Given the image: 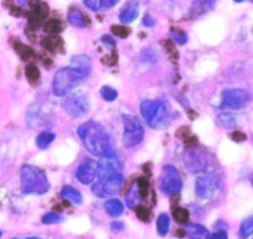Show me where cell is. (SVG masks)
<instances>
[{"label":"cell","mask_w":253,"mask_h":239,"mask_svg":"<svg viewBox=\"0 0 253 239\" xmlns=\"http://www.w3.org/2000/svg\"><path fill=\"white\" fill-rule=\"evenodd\" d=\"M251 234H253V216L247 217L241 224V228H240V237L242 239L249 238Z\"/></svg>","instance_id":"obj_25"},{"label":"cell","mask_w":253,"mask_h":239,"mask_svg":"<svg viewBox=\"0 0 253 239\" xmlns=\"http://www.w3.org/2000/svg\"><path fill=\"white\" fill-rule=\"evenodd\" d=\"M231 138L235 140V142H244L246 140V135L244 132H240V131H235L231 135Z\"/></svg>","instance_id":"obj_39"},{"label":"cell","mask_w":253,"mask_h":239,"mask_svg":"<svg viewBox=\"0 0 253 239\" xmlns=\"http://www.w3.org/2000/svg\"><path fill=\"white\" fill-rule=\"evenodd\" d=\"M61 195L64 200L71 201L74 205H82V202H83V196H82L81 192L77 189H74L73 186H69V185L62 189Z\"/></svg>","instance_id":"obj_18"},{"label":"cell","mask_w":253,"mask_h":239,"mask_svg":"<svg viewBox=\"0 0 253 239\" xmlns=\"http://www.w3.org/2000/svg\"><path fill=\"white\" fill-rule=\"evenodd\" d=\"M216 123L222 128L231 130L237 126V117L231 112H221L216 117Z\"/></svg>","instance_id":"obj_19"},{"label":"cell","mask_w":253,"mask_h":239,"mask_svg":"<svg viewBox=\"0 0 253 239\" xmlns=\"http://www.w3.org/2000/svg\"><path fill=\"white\" fill-rule=\"evenodd\" d=\"M100 94L101 98L105 101H108V102H113V101L116 100V98H118V91H116L115 89L110 88V86H103V88L100 89Z\"/></svg>","instance_id":"obj_31"},{"label":"cell","mask_w":253,"mask_h":239,"mask_svg":"<svg viewBox=\"0 0 253 239\" xmlns=\"http://www.w3.org/2000/svg\"><path fill=\"white\" fill-rule=\"evenodd\" d=\"M136 185H137L138 191H140V195L141 197H142V200L146 199L148 194V189H150V182H148V180L145 179V177H140L138 181L136 182Z\"/></svg>","instance_id":"obj_34"},{"label":"cell","mask_w":253,"mask_h":239,"mask_svg":"<svg viewBox=\"0 0 253 239\" xmlns=\"http://www.w3.org/2000/svg\"><path fill=\"white\" fill-rule=\"evenodd\" d=\"M252 184H253V180H252Z\"/></svg>","instance_id":"obj_47"},{"label":"cell","mask_w":253,"mask_h":239,"mask_svg":"<svg viewBox=\"0 0 253 239\" xmlns=\"http://www.w3.org/2000/svg\"><path fill=\"white\" fill-rule=\"evenodd\" d=\"M160 186L163 194L166 195H177L182 191L183 181L178 172L177 168L173 165H165L162 168V172L160 176Z\"/></svg>","instance_id":"obj_7"},{"label":"cell","mask_w":253,"mask_h":239,"mask_svg":"<svg viewBox=\"0 0 253 239\" xmlns=\"http://www.w3.org/2000/svg\"><path fill=\"white\" fill-rule=\"evenodd\" d=\"M142 25L146 27H152L156 25V20L150 14H145V16L142 19Z\"/></svg>","instance_id":"obj_38"},{"label":"cell","mask_w":253,"mask_h":239,"mask_svg":"<svg viewBox=\"0 0 253 239\" xmlns=\"http://www.w3.org/2000/svg\"><path fill=\"white\" fill-rule=\"evenodd\" d=\"M118 1L119 0H103V7H105V9H110V7H113Z\"/></svg>","instance_id":"obj_43"},{"label":"cell","mask_w":253,"mask_h":239,"mask_svg":"<svg viewBox=\"0 0 253 239\" xmlns=\"http://www.w3.org/2000/svg\"><path fill=\"white\" fill-rule=\"evenodd\" d=\"M173 217L178 223L185 224L189 221V211L182 208V207H175V208H173Z\"/></svg>","instance_id":"obj_26"},{"label":"cell","mask_w":253,"mask_h":239,"mask_svg":"<svg viewBox=\"0 0 253 239\" xmlns=\"http://www.w3.org/2000/svg\"><path fill=\"white\" fill-rule=\"evenodd\" d=\"M76 176L83 185L91 184L96 176V163L91 159L84 160L77 169Z\"/></svg>","instance_id":"obj_13"},{"label":"cell","mask_w":253,"mask_h":239,"mask_svg":"<svg viewBox=\"0 0 253 239\" xmlns=\"http://www.w3.org/2000/svg\"><path fill=\"white\" fill-rule=\"evenodd\" d=\"M54 138H56V135H54L53 132H47V131H43V132H41L36 137V145L40 148V149H47V148L52 144Z\"/></svg>","instance_id":"obj_23"},{"label":"cell","mask_w":253,"mask_h":239,"mask_svg":"<svg viewBox=\"0 0 253 239\" xmlns=\"http://www.w3.org/2000/svg\"><path fill=\"white\" fill-rule=\"evenodd\" d=\"M105 209H106V212H108L109 216L119 217L123 214L124 205L120 200L110 199L105 202Z\"/></svg>","instance_id":"obj_21"},{"label":"cell","mask_w":253,"mask_h":239,"mask_svg":"<svg viewBox=\"0 0 253 239\" xmlns=\"http://www.w3.org/2000/svg\"><path fill=\"white\" fill-rule=\"evenodd\" d=\"M142 117L148 126L152 128H161L166 125L168 115V107L162 101L145 100L140 106Z\"/></svg>","instance_id":"obj_4"},{"label":"cell","mask_w":253,"mask_h":239,"mask_svg":"<svg viewBox=\"0 0 253 239\" xmlns=\"http://www.w3.org/2000/svg\"><path fill=\"white\" fill-rule=\"evenodd\" d=\"M251 94L244 89H229L222 93V108L240 110L251 102Z\"/></svg>","instance_id":"obj_8"},{"label":"cell","mask_w":253,"mask_h":239,"mask_svg":"<svg viewBox=\"0 0 253 239\" xmlns=\"http://www.w3.org/2000/svg\"><path fill=\"white\" fill-rule=\"evenodd\" d=\"M25 71H26V78L29 79L30 83L35 84L40 79V70H39V68L35 66V64H32V63L27 64Z\"/></svg>","instance_id":"obj_27"},{"label":"cell","mask_w":253,"mask_h":239,"mask_svg":"<svg viewBox=\"0 0 253 239\" xmlns=\"http://www.w3.org/2000/svg\"><path fill=\"white\" fill-rule=\"evenodd\" d=\"M125 201H126V205H127V207H130V208H135V207L138 206L140 202L142 201V197H141L140 191H138V187L137 185H136V182L130 187L127 194L125 195Z\"/></svg>","instance_id":"obj_20"},{"label":"cell","mask_w":253,"mask_h":239,"mask_svg":"<svg viewBox=\"0 0 253 239\" xmlns=\"http://www.w3.org/2000/svg\"><path fill=\"white\" fill-rule=\"evenodd\" d=\"M219 189V177L214 172L204 174L195 181V192L202 200H209L216 194Z\"/></svg>","instance_id":"obj_10"},{"label":"cell","mask_w":253,"mask_h":239,"mask_svg":"<svg viewBox=\"0 0 253 239\" xmlns=\"http://www.w3.org/2000/svg\"><path fill=\"white\" fill-rule=\"evenodd\" d=\"M156 59H157L156 53L151 48H147L146 51L142 52V54H141V61H142L143 63H155Z\"/></svg>","instance_id":"obj_35"},{"label":"cell","mask_w":253,"mask_h":239,"mask_svg":"<svg viewBox=\"0 0 253 239\" xmlns=\"http://www.w3.org/2000/svg\"><path fill=\"white\" fill-rule=\"evenodd\" d=\"M68 22L72 25V26L78 27V29H84V27H86L85 17H84V15L77 9L69 10Z\"/></svg>","instance_id":"obj_22"},{"label":"cell","mask_w":253,"mask_h":239,"mask_svg":"<svg viewBox=\"0 0 253 239\" xmlns=\"http://www.w3.org/2000/svg\"><path fill=\"white\" fill-rule=\"evenodd\" d=\"M185 233L190 239H210L209 231L202 224H188L185 228Z\"/></svg>","instance_id":"obj_16"},{"label":"cell","mask_w":253,"mask_h":239,"mask_svg":"<svg viewBox=\"0 0 253 239\" xmlns=\"http://www.w3.org/2000/svg\"><path fill=\"white\" fill-rule=\"evenodd\" d=\"M210 239H229V237H227V233L225 231H219L212 234Z\"/></svg>","instance_id":"obj_41"},{"label":"cell","mask_w":253,"mask_h":239,"mask_svg":"<svg viewBox=\"0 0 253 239\" xmlns=\"http://www.w3.org/2000/svg\"><path fill=\"white\" fill-rule=\"evenodd\" d=\"M71 66L79 69V70L83 71V73H85L88 76L90 75L91 61L86 54H78V56H74L71 61Z\"/></svg>","instance_id":"obj_17"},{"label":"cell","mask_w":253,"mask_h":239,"mask_svg":"<svg viewBox=\"0 0 253 239\" xmlns=\"http://www.w3.org/2000/svg\"><path fill=\"white\" fill-rule=\"evenodd\" d=\"M16 51L17 53L20 54V57H21L24 61H30L31 58H34L35 54H34V51H32L30 47L25 46V44H22L21 42H17V46H16Z\"/></svg>","instance_id":"obj_29"},{"label":"cell","mask_w":253,"mask_h":239,"mask_svg":"<svg viewBox=\"0 0 253 239\" xmlns=\"http://www.w3.org/2000/svg\"><path fill=\"white\" fill-rule=\"evenodd\" d=\"M172 36L174 42H177V43L179 44H184L188 39L187 34H185L184 31H180V30H175V32H173Z\"/></svg>","instance_id":"obj_37"},{"label":"cell","mask_w":253,"mask_h":239,"mask_svg":"<svg viewBox=\"0 0 253 239\" xmlns=\"http://www.w3.org/2000/svg\"><path fill=\"white\" fill-rule=\"evenodd\" d=\"M130 32L131 30L128 29V27L123 26V25H114V26H111V34L120 37V38H126V37H128Z\"/></svg>","instance_id":"obj_32"},{"label":"cell","mask_w":253,"mask_h":239,"mask_svg":"<svg viewBox=\"0 0 253 239\" xmlns=\"http://www.w3.org/2000/svg\"><path fill=\"white\" fill-rule=\"evenodd\" d=\"M84 4L91 11H99L103 7V0H84Z\"/></svg>","instance_id":"obj_36"},{"label":"cell","mask_w":253,"mask_h":239,"mask_svg":"<svg viewBox=\"0 0 253 239\" xmlns=\"http://www.w3.org/2000/svg\"><path fill=\"white\" fill-rule=\"evenodd\" d=\"M123 175L109 180L98 179V181L94 182L93 186H91V191H93V194L95 196L101 197V199H106V197L114 196V195H116L120 191L121 186H123Z\"/></svg>","instance_id":"obj_11"},{"label":"cell","mask_w":253,"mask_h":239,"mask_svg":"<svg viewBox=\"0 0 253 239\" xmlns=\"http://www.w3.org/2000/svg\"><path fill=\"white\" fill-rule=\"evenodd\" d=\"M0 237H1V232H0Z\"/></svg>","instance_id":"obj_46"},{"label":"cell","mask_w":253,"mask_h":239,"mask_svg":"<svg viewBox=\"0 0 253 239\" xmlns=\"http://www.w3.org/2000/svg\"><path fill=\"white\" fill-rule=\"evenodd\" d=\"M216 0H194L192 5V9H190V16L192 17H198L200 15L205 14V12L209 11L210 9H212V6L215 5Z\"/></svg>","instance_id":"obj_15"},{"label":"cell","mask_w":253,"mask_h":239,"mask_svg":"<svg viewBox=\"0 0 253 239\" xmlns=\"http://www.w3.org/2000/svg\"><path fill=\"white\" fill-rule=\"evenodd\" d=\"M138 11H140V5H138V2L130 1L121 10L120 15H119V19H120V21L123 24H130V22H132L138 16Z\"/></svg>","instance_id":"obj_14"},{"label":"cell","mask_w":253,"mask_h":239,"mask_svg":"<svg viewBox=\"0 0 253 239\" xmlns=\"http://www.w3.org/2000/svg\"><path fill=\"white\" fill-rule=\"evenodd\" d=\"M64 221V217L62 214L57 213V212H49V213L44 214L42 217V223L43 224H56L61 223Z\"/></svg>","instance_id":"obj_30"},{"label":"cell","mask_w":253,"mask_h":239,"mask_svg":"<svg viewBox=\"0 0 253 239\" xmlns=\"http://www.w3.org/2000/svg\"><path fill=\"white\" fill-rule=\"evenodd\" d=\"M184 165L190 172H202L205 171L208 167L207 157L203 152L195 149V147H188L183 154Z\"/></svg>","instance_id":"obj_12"},{"label":"cell","mask_w":253,"mask_h":239,"mask_svg":"<svg viewBox=\"0 0 253 239\" xmlns=\"http://www.w3.org/2000/svg\"><path fill=\"white\" fill-rule=\"evenodd\" d=\"M101 41H103V43L105 44V46H115V39H114L110 34H104V36L101 37Z\"/></svg>","instance_id":"obj_40"},{"label":"cell","mask_w":253,"mask_h":239,"mask_svg":"<svg viewBox=\"0 0 253 239\" xmlns=\"http://www.w3.org/2000/svg\"><path fill=\"white\" fill-rule=\"evenodd\" d=\"M252 1H253V0H252Z\"/></svg>","instance_id":"obj_48"},{"label":"cell","mask_w":253,"mask_h":239,"mask_svg":"<svg viewBox=\"0 0 253 239\" xmlns=\"http://www.w3.org/2000/svg\"><path fill=\"white\" fill-rule=\"evenodd\" d=\"M169 226H170V219H169V217H168V214L161 213L157 218L158 234L162 237H165L166 234L168 233V231H169Z\"/></svg>","instance_id":"obj_24"},{"label":"cell","mask_w":253,"mask_h":239,"mask_svg":"<svg viewBox=\"0 0 253 239\" xmlns=\"http://www.w3.org/2000/svg\"><path fill=\"white\" fill-rule=\"evenodd\" d=\"M62 30H63V26H62V22L59 20L52 19L44 25V31L48 32V34H59Z\"/></svg>","instance_id":"obj_28"},{"label":"cell","mask_w":253,"mask_h":239,"mask_svg":"<svg viewBox=\"0 0 253 239\" xmlns=\"http://www.w3.org/2000/svg\"><path fill=\"white\" fill-rule=\"evenodd\" d=\"M78 136L81 137L84 147L90 154L103 155L110 147V137L103 125L95 121H88L79 126Z\"/></svg>","instance_id":"obj_1"},{"label":"cell","mask_w":253,"mask_h":239,"mask_svg":"<svg viewBox=\"0 0 253 239\" xmlns=\"http://www.w3.org/2000/svg\"><path fill=\"white\" fill-rule=\"evenodd\" d=\"M21 191L25 195H43L49 191V181L47 175L35 165H24L20 170Z\"/></svg>","instance_id":"obj_2"},{"label":"cell","mask_w":253,"mask_h":239,"mask_svg":"<svg viewBox=\"0 0 253 239\" xmlns=\"http://www.w3.org/2000/svg\"><path fill=\"white\" fill-rule=\"evenodd\" d=\"M27 239H42V238H39V237H31V238H27Z\"/></svg>","instance_id":"obj_44"},{"label":"cell","mask_w":253,"mask_h":239,"mask_svg":"<svg viewBox=\"0 0 253 239\" xmlns=\"http://www.w3.org/2000/svg\"><path fill=\"white\" fill-rule=\"evenodd\" d=\"M135 212L136 214H137L138 218H140L142 222L150 221L151 211L146 206H141V205H138V206L135 207Z\"/></svg>","instance_id":"obj_33"},{"label":"cell","mask_w":253,"mask_h":239,"mask_svg":"<svg viewBox=\"0 0 253 239\" xmlns=\"http://www.w3.org/2000/svg\"><path fill=\"white\" fill-rule=\"evenodd\" d=\"M62 106L71 117H83L89 111V99L88 96L83 95V94H78V95L76 94V95L67 96Z\"/></svg>","instance_id":"obj_9"},{"label":"cell","mask_w":253,"mask_h":239,"mask_svg":"<svg viewBox=\"0 0 253 239\" xmlns=\"http://www.w3.org/2000/svg\"><path fill=\"white\" fill-rule=\"evenodd\" d=\"M235 1H236V2H244L245 0H235Z\"/></svg>","instance_id":"obj_45"},{"label":"cell","mask_w":253,"mask_h":239,"mask_svg":"<svg viewBox=\"0 0 253 239\" xmlns=\"http://www.w3.org/2000/svg\"><path fill=\"white\" fill-rule=\"evenodd\" d=\"M123 175V163L114 150L108 149L96 164V176L99 180L114 179Z\"/></svg>","instance_id":"obj_5"},{"label":"cell","mask_w":253,"mask_h":239,"mask_svg":"<svg viewBox=\"0 0 253 239\" xmlns=\"http://www.w3.org/2000/svg\"><path fill=\"white\" fill-rule=\"evenodd\" d=\"M123 122V142L124 144H125V147L131 148L140 144V143L142 142L143 137H145V130H143L142 125H141V122L138 121V118L132 115H124Z\"/></svg>","instance_id":"obj_6"},{"label":"cell","mask_w":253,"mask_h":239,"mask_svg":"<svg viewBox=\"0 0 253 239\" xmlns=\"http://www.w3.org/2000/svg\"><path fill=\"white\" fill-rule=\"evenodd\" d=\"M88 78L85 73L69 66L57 70L52 81V90L56 96H66L78 88Z\"/></svg>","instance_id":"obj_3"},{"label":"cell","mask_w":253,"mask_h":239,"mask_svg":"<svg viewBox=\"0 0 253 239\" xmlns=\"http://www.w3.org/2000/svg\"><path fill=\"white\" fill-rule=\"evenodd\" d=\"M124 223L123 222H119V221H116V222H114L113 224H111V229H113L114 232H121L124 229Z\"/></svg>","instance_id":"obj_42"}]
</instances>
